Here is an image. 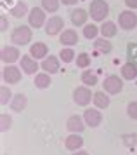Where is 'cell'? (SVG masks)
<instances>
[{"mask_svg": "<svg viewBox=\"0 0 137 155\" xmlns=\"http://www.w3.org/2000/svg\"><path fill=\"white\" fill-rule=\"evenodd\" d=\"M89 14L92 18V21L96 23H104L106 18L110 14V5L106 0H92L89 5Z\"/></svg>", "mask_w": 137, "mask_h": 155, "instance_id": "cell-1", "label": "cell"}, {"mask_svg": "<svg viewBox=\"0 0 137 155\" xmlns=\"http://www.w3.org/2000/svg\"><path fill=\"white\" fill-rule=\"evenodd\" d=\"M33 38V31H31V26H26V25H19L12 30L11 33V42L18 47H23V45H28Z\"/></svg>", "mask_w": 137, "mask_h": 155, "instance_id": "cell-2", "label": "cell"}, {"mask_svg": "<svg viewBox=\"0 0 137 155\" xmlns=\"http://www.w3.org/2000/svg\"><path fill=\"white\" fill-rule=\"evenodd\" d=\"M47 23V11L43 7H31L28 12V25L31 28H43Z\"/></svg>", "mask_w": 137, "mask_h": 155, "instance_id": "cell-3", "label": "cell"}, {"mask_svg": "<svg viewBox=\"0 0 137 155\" xmlns=\"http://www.w3.org/2000/svg\"><path fill=\"white\" fill-rule=\"evenodd\" d=\"M118 26L125 31H130V30L137 28V14L135 11L132 9H125L118 14Z\"/></svg>", "mask_w": 137, "mask_h": 155, "instance_id": "cell-4", "label": "cell"}, {"mask_svg": "<svg viewBox=\"0 0 137 155\" xmlns=\"http://www.w3.org/2000/svg\"><path fill=\"white\" fill-rule=\"evenodd\" d=\"M103 91H106L110 96H116L123 91V78L118 75H108L103 82Z\"/></svg>", "mask_w": 137, "mask_h": 155, "instance_id": "cell-5", "label": "cell"}, {"mask_svg": "<svg viewBox=\"0 0 137 155\" xmlns=\"http://www.w3.org/2000/svg\"><path fill=\"white\" fill-rule=\"evenodd\" d=\"M92 98H94V94H92L89 85H78L73 91V103L78 106H89Z\"/></svg>", "mask_w": 137, "mask_h": 155, "instance_id": "cell-6", "label": "cell"}, {"mask_svg": "<svg viewBox=\"0 0 137 155\" xmlns=\"http://www.w3.org/2000/svg\"><path fill=\"white\" fill-rule=\"evenodd\" d=\"M23 77V73H21V68H18L16 64H5L4 68H2V82L4 84H18Z\"/></svg>", "mask_w": 137, "mask_h": 155, "instance_id": "cell-7", "label": "cell"}, {"mask_svg": "<svg viewBox=\"0 0 137 155\" xmlns=\"http://www.w3.org/2000/svg\"><path fill=\"white\" fill-rule=\"evenodd\" d=\"M45 33L49 37H54V35H61L62 30H64V19H62L61 16H50L45 23Z\"/></svg>", "mask_w": 137, "mask_h": 155, "instance_id": "cell-8", "label": "cell"}, {"mask_svg": "<svg viewBox=\"0 0 137 155\" xmlns=\"http://www.w3.org/2000/svg\"><path fill=\"white\" fill-rule=\"evenodd\" d=\"M19 56L21 52L18 45H5V47H2V52H0V59L5 64H14L18 59H21Z\"/></svg>", "mask_w": 137, "mask_h": 155, "instance_id": "cell-9", "label": "cell"}, {"mask_svg": "<svg viewBox=\"0 0 137 155\" xmlns=\"http://www.w3.org/2000/svg\"><path fill=\"white\" fill-rule=\"evenodd\" d=\"M19 68L26 75H37V70H38V59H35L31 54H23L19 59Z\"/></svg>", "mask_w": 137, "mask_h": 155, "instance_id": "cell-10", "label": "cell"}, {"mask_svg": "<svg viewBox=\"0 0 137 155\" xmlns=\"http://www.w3.org/2000/svg\"><path fill=\"white\" fill-rule=\"evenodd\" d=\"M83 120H85L87 127L96 129V127H99L101 122H103V113L99 112V108H87V110L83 112Z\"/></svg>", "mask_w": 137, "mask_h": 155, "instance_id": "cell-11", "label": "cell"}, {"mask_svg": "<svg viewBox=\"0 0 137 155\" xmlns=\"http://www.w3.org/2000/svg\"><path fill=\"white\" fill-rule=\"evenodd\" d=\"M40 68L43 71L50 73V75H54V73H57V71L61 70V58L52 56V54H50V56H47L45 59H42Z\"/></svg>", "mask_w": 137, "mask_h": 155, "instance_id": "cell-12", "label": "cell"}, {"mask_svg": "<svg viewBox=\"0 0 137 155\" xmlns=\"http://www.w3.org/2000/svg\"><path fill=\"white\" fill-rule=\"evenodd\" d=\"M85 127H87V124H85L83 117H80V115H71V117H68V120H66V129H68L69 133L82 134L83 131H85Z\"/></svg>", "mask_w": 137, "mask_h": 155, "instance_id": "cell-13", "label": "cell"}, {"mask_svg": "<svg viewBox=\"0 0 137 155\" xmlns=\"http://www.w3.org/2000/svg\"><path fill=\"white\" fill-rule=\"evenodd\" d=\"M83 147V138L76 133H69L64 138V148L69 152H76V150H82Z\"/></svg>", "mask_w": 137, "mask_h": 155, "instance_id": "cell-14", "label": "cell"}, {"mask_svg": "<svg viewBox=\"0 0 137 155\" xmlns=\"http://www.w3.org/2000/svg\"><path fill=\"white\" fill-rule=\"evenodd\" d=\"M59 42L62 44V47H73L78 44V33L73 28L62 30V33L59 35Z\"/></svg>", "mask_w": 137, "mask_h": 155, "instance_id": "cell-15", "label": "cell"}, {"mask_svg": "<svg viewBox=\"0 0 137 155\" xmlns=\"http://www.w3.org/2000/svg\"><path fill=\"white\" fill-rule=\"evenodd\" d=\"M30 54L35 59H45L49 56V45L43 42H33L30 45Z\"/></svg>", "mask_w": 137, "mask_h": 155, "instance_id": "cell-16", "label": "cell"}, {"mask_svg": "<svg viewBox=\"0 0 137 155\" xmlns=\"http://www.w3.org/2000/svg\"><path fill=\"white\" fill-rule=\"evenodd\" d=\"M9 106H11V110L12 112H23L24 108L28 106V98L26 94H23V92H18V94H14L12 99H11V103H9Z\"/></svg>", "mask_w": 137, "mask_h": 155, "instance_id": "cell-17", "label": "cell"}, {"mask_svg": "<svg viewBox=\"0 0 137 155\" xmlns=\"http://www.w3.org/2000/svg\"><path fill=\"white\" fill-rule=\"evenodd\" d=\"M92 103H94V106H96V108H99V110H106V108L111 105L110 94H108L106 91H97V92H94Z\"/></svg>", "mask_w": 137, "mask_h": 155, "instance_id": "cell-18", "label": "cell"}, {"mask_svg": "<svg viewBox=\"0 0 137 155\" xmlns=\"http://www.w3.org/2000/svg\"><path fill=\"white\" fill-rule=\"evenodd\" d=\"M89 18H90V14L85 9H73L71 11V23L75 26H85Z\"/></svg>", "mask_w": 137, "mask_h": 155, "instance_id": "cell-19", "label": "cell"}, {"mask_svg": "<svg viewBox=\"0 0 137 155\" xmlns=\"http://www.w3.org/2000/svg\"><path fill=\"white\" fill-rule=\"evenodd\" d=\"M94 51L99 54H110L113 51V44L110 42V38H104V37H97L94 40Z\"/></svg>", "mask_w": 137, "mask_h": 155, "instance_id": "cell-20", "label": "cell"}, {"mask_svg": "<svg viewBox=\"0 0 137 155\" xmlns=\"http://www.w3.org/2000/svg\"><path fill=\"white\" fill-rule=\"evenodd\" d=\"M120 75H122L123 80H135L137 78V64L127 61L125 64H122V68H120Z\"/></svg>", "mask_w": 137, "mask_h": 155, "instance_id": "cell-21", "label": "cell"}, {"mask_svg": "<svg viewBox=\"0 0 137 155\" xmlns=\"http://www.w3.org/2000/svg\"><path fill=\"white\" fill-rule=\"evenodd\" d=\"M28 12H30V9H28V4L24 0H18L12 7H9V14H12L18 19H21L23 16H26Z\"/></svg>", "mask_w": 137, "mask_h": 155, "instance_id": "cell-22", "label": "cell"}, {"mask_svg": "<svg viewBox=\"0 0 137 155\" xmlns=\"http://www.w3.org/2000/svg\"><path fill=\"white\" fill-rule=\"evenodd\" d=\"M116 33H118L116 23L108 21V19L104 23H101V37H104V38H113Z\"/></svg>", "mask_w": 137, "mask_h": 155, "instance_id": "cell-23", "label": "cell"}, {"mask_svg": "<svg viewBox=\"0 0 137 155\" xmlns=\"http://www.w3.org/2000/svg\"><path fill=\"white\" fill-rule=\"evenodd\" d=\"M33 84H35L37 89H47V87H50V84H52V80H50V73H47V71L37 73V75H35Z\"/></svg>", "mask_w": 137, "mask_h": 155, "instance_id": "cell-24", "label": "cell"}, {"mask_svg": "<svg viewBox=\"0 0 137 155\" xmlns=\"http://www.w3.org/2000/svg\"><path fill=\"white\" fill-rule=\"evenodd\" d=\"M99 33H101V26H97L94 23H87L83 26V37L89 38V40H96L99 37Z\"/></svg>", "mask_w": 137, "mask_h": 155, "instance_id": "cell-25", "label": "cell"}, {"mask_svg": "<svg viewBox=\"0 0 137 155\" xmlns=\"http://www.w3.org/2000/svg\"><path fill=\"white\" fill-rule=\"evenodd\" d=\"M80 78H82V84L89 85V87H94V85L99 84V78H97L96 73H92V70H83Z\"/></svg>", "mask_w": 137, "mask_h": 155, "instance_id": "cell-26", "label": "cell"}, {"mask_svg": "<svg viewBox=\"0 0 137 155\" xmlns=\"http://www.w3.org/2000/svg\"><path fill=\"white\" fill-rule=\"evenodd\" d=\"M122 145H123L125 148H135L137 145V134L135 133H125L122 134Z\"/></svg>", "mask_w": 137, "mask_h": 155, "instance_id": "cell-27", "label": "cell"}, {"mask_svg": "<svg viewBox=\"0 0 137 155\" xmlns=\"http://www.w3.org/2000/svg\"><path fill=\"white\" fill-rule=\"evenodd\" d=\"M59 58H61L62 63H71V61L76 59V54L73 51V47H62L61 52H59Z\"/></svg>", "mask_w": 137, "mask_h": 155, "instance_id": "cell-28", "label": "cell"}, {"mask_svg": "<svg viewBox=\"0 0 137 155\" xmlns=\"http://www.w3.org/2000/svg\"><path fill=\"white\" fill-rule=\"evenodd\" d=\"M12 96H14V94L11 92L9 85H7V84H2V87H0V105L5 106L7 103H11Z\"/></svg>", "mask_w": 137, "mask_h": 155, "instance_id": "cell-29", "label": "cell"}, {"mask_svg": "<svg viewBox=\"0 0 137 155\" xmlns=\"http://www.w3.org/2000/svg\"><path fill=\"white\" fill-rule=\"evenodd\" d=\"M76 66L80 68V70H87L90 66V56L87 52H80V54H76V59H75Z\"/></svg>", "mask_w": 137, "mask_h": 155, "instance_id": "cell-30", "label": "cell"}, {"mask_svg": "<svg viewBox=\"0 0 137 155\" xmlns=\"http://www.w3.org/2000/svg\"><path fill=\"white\" fill-rule=\"evenodd\" d=\"M59 5H61V0H42V7L50 14H56L59 11Z\"/></svg>", "mask_w": 137, "mask_h": 155, "instance_id": "cell-31", "label": "cell"}, {"mask_svg": "<svg viewBox=\"0 0 137 155\" xmlns=\"http://www.w3.org/2000/svg\"><path fill=\"white\" fill-rule=\"evenodd\" d=\"M127 61L137 64V42L127 44Z\"/></svg>", "mask_w": 137, "mask_h": 155, "instance_id": "cell-32", "label": "cell"}, {"mask_svg": "<svg viewBox=\"0 0 137 155\" xmlns=\"http://www.w3.org/2000/svg\"><path fill=\"white\" fill-rule=\"evenodd\" d=\"M11 127H12V117H11L9 113L2 112L0 113V131L5 133V131H9Z\"/></svg>", "mask_w": 137, "mask_h": 155, "instance_id": "cell-33", "label": "cell"}, {"mask_svg": "<svg viewBox=\"0 0 137 155\" xmlns=\"http://www.w3.org/2000/svg\"><path fill=\"white\" fill-rule=\"evenodd\" d=\"M127 115H129L132 120H137V101H130V103L127 105Z\"/></svg>", "mask_w": 137, "mask_h": 155, "instance_id": "cell-34", "label": "cell"}, {"mask_svg": "<svg viewBox=\"0 0 137 155\" xmlns=\"http://www.w3.org/2000/svg\"><path fill=\"white\" fill-rule=\"evenodd\" d=\"M7 28H9V23H7V16L2 14L0 16V31L4 33V31H7Z\"/></svg>", "mask_w": 137, "mask_h": 155, "instance_id": "cell-35", "label": "cell"}, {"mask_svg": "<svg viewBox=\"0 0 137 155\" xmlns=\"http://www.w3.org/2000/svg\"><path fill=\"white\" fill-rule=\"evenodd\" d=\"M125 5H127V9L135 11L137 9V0H125Z\"/></svg>", "mask_w": 137, "mask_h": 155, "instance_id": "cell-36", "label": "cell"}, {"mask_svg": "<svg viewBox=\"0 0 137 155\" xmlns=\"http://www.w3.org/2000/svg\"><path fill=\"white\" fill-rule=\"evenodd\" d=\"M78 0H61V4H64V5H75Z\"/></svg>", "mask_w": 137, "mask_h": 155, "instance_id": "cell-37", "label": "cell"}, {"mask_svg": "<svg viewBox=\"0 0 137 155\" xmlns=\"http://www.w3.org/2000/svg\"><path fill=\"white\" fill-rule=\"evenodd\" d=\"M71 155H89V152H87V150H83V148H82V150H76V152H73Z\"/></svg>", "mask_w": 137, "mask_h": 155, "instance_id": "cell-38", "label": "cell"}]
</instances>
